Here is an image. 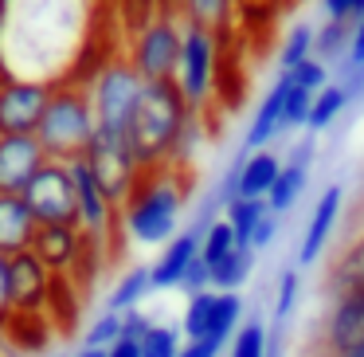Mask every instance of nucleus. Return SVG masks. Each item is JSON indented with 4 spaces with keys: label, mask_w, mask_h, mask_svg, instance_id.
<instances>
[{
    "label": "nucleus",
    "mask_w": 364,
    "mask_h": 357,
    "mask_svg": "<svg viewBox=\"0 0 364 357\" xmlns=\"http://www.w3.org/2000/svg\"><path fill=\"white\" fill-rule=\"evenodd\" d=\"M286 79L294 83V87H301V90H309V95H317L321 87H329V67L321 63V59H306V63H298L294 71H286Z\"/></svg>",
    "instance_id": "72a5a7b5"
},
{
    "label": "nucleus",
    "mask_w": 364,
    "mask_h": 357,
    "mask_svg": "<svg viewBox=\"0 0 364 357\" xmlns=\"http://www.w3.org/2000/svg\"><path fill=\"white\" fill-rule=\"evenodd\" d=\"M181 346H184L181 326L153 322L141 338V357H181Z\"/></svg>",
    "instance_id": "7c9ffc66"
},
{
    "label": "nucleus",
    "mask_w": 364,
    "mask_h": 357,
    "mask_svg": "<svg viewBox=\"0 0 364 357\" xmlns=\"http://www.w3.org/2000/svg\"><path fill=\"white\" fill-rule=\"evenodd\" d=\"M223 353V341H215V338H184V346H181V357H220Z\"/></svg>",
    "instance_id": "a19ab883"
},
{
    "label": "nucleus",
    "mask_w": 364,
    "mask_h": 357,
    "mask_svg": "<svg viewBox=\"0 0 364 357\" xmlns=\"http://www.w3.org/2000/svg\"><path fill=\"white\" fill-rule=\"evenodd\" d=\"M270 353V326L262 318L243 322L228 341V357H267Z\"/></svg>",
    "instance_id": "a878e982"
},
{
    "label": "nucleus",
    "mask_w": 364,
    "mask_h": 357,
    "mask_svg": "<svg viewBox=\"0 0 364 357\" xmlns=\"http://www.w3.org/2000/svg\"><path fill=\"white\" fill-rule=\"evenodd\" d=\"M353 286H364V236H356L353 244L341 247V255L333 259L329 275H325V291H329L333 299L353 291Z\"/></svg>",
    "instance_id": "412c9836"
},
{
    "label": "nucleus",
    "mask_w": 364,
    "mask_h": 357,
    "mask_svg": "<svg viewBox=\"0 0 364 357\" xmlns=\"http://www.w3.org/2000/svg\"><path fill=\"white\" fill-rule=\"evenodd\" d=\"M181 48H184L181 28L173 20H157V24H149L137 36V48L129 63H134V71L145 83H173L176 67H181Z\"/></svg>",
    "instance_id": "1a4fd4ad"
},
{
    "label": "nucleus",
    "mask_w": 364,
    "mask_h": 357,
    "mask_svg": "<svg viewBox=\"0 0 364 357\" xmlns=\"http://www.w3.org/2000/svg\"><path fill=\"white\" fill-rule=\"evenodd\" d=\"M215 294L220 291H200V294H188V306H184V318H181V333L184 338H208L212 330V314H215Z\"/></svg>",
    "instance_id": "cd10ccee"
},
{
    "label": "nucleus",
    "mask_w": 364,
    "mask_h": 357,
    "mask_svg": "<svg viewBox=\"0 0 364 357\" xmlns=\"http://www.w3.org/2000/svg\"><path fill=\"white\" fill-rule=\"evenodd\" d=\"M82 244H87V232L79 224H40L32 239V255L51 275H71L82 255Z\"/></svg>",
    "instance_id": "2eb2a0df"
},
{
    "label": "nucleus",
    "mask_w": 364,
    "mask_h": 357,
    "mask_svg": "<svg viewBox=\"0 0 364 357\" xmlns=\"http://www.w3.org/2000/svg\"><path fill=\"white\" fill-rule=\"evenodd\" d=\"M82 161L90 165V173L98 177V185H102V192L114 200V208L122 212V205L129 200L134 185L141 181V165H137L129 142L95 134V142H90V150H87V157H82Z\"/></svg>",
    "instance_id": "6e6552de"
},
{
    "label": "nucleus",
    "mask_w": 364,
    "mask_h": 357,
    "mask_svg": "<svg viewBox=\"0 0 364 357\" xmlns=\"http://www.w3.org/2000/svg\"><path fill=\"white\" fill-rule=\"evenodd\" d=\"M309 110H314V95H309V90H301V87H294V83H290V90H286L282 126H286V130H301V126L309 122Z\"/></svg>",
    "instance_id": "f704fd0d"
},
{
    "label": "nucleus",
    "mask_w": 364,
    "mask_h": 357,
    "mask_svg": "<svg viewBox=\"0 0 364 357\" xmlns=\"http://www.w3.org/2000/svg\"><path fill=\"white\" fill-rule=\"evenodd\" d=\"M314 40H317V32L309 24H298L290 36H286V43H282V51H278V71H294L298 63H306V59H314Z\"/></svg>",
    "instance_id": "2f4dec72"
},
{
    "label": "nucleus",
    "mask_w": 364,
    "mask_h": 357,
    "mask_svg": "<svg viewBox=\"0 0 364 357\" xmlns=\"http://www.w3.org/2000/svg\"><path fill=\"white\" fill-rule=\"evenodd\" d=\"M364 341V286H353V291L337 294L325 314L321 326V346L325 353H345V349L360 346Z\"/></svg>",
    "instance_id": "4468645a"
},
{
    "label": "nucleus",
    "mask_w": 364,
    "mask_h": 357,
    "mask_svg": "<svg viewBox=\"0 0 364 357\" xmlns=\"http://www.w3.org/2000/svg\"><path fill=\"white\" fill-rule=\"evenodd\" d=\"M325 20H348L353 16V0H321Z\"/></svg>",
    "instance_id": "79ce46f5"
},
{
    "label": "nucleus",
    "mask_w": 364,
    "mask_h": 357,
    "mask_svg": "<svg viewBox=\"0 0 364 357\" xmlns=\"http://www.w3.org/2000/svg\"><path fill=\"white\" fill-rule=\"evenodd\" d=\"M188 130H192V110L184 103V95L176 90V83H145L126 134L141 173L165 165L184 145Z\"/></svg>",
    "instance_id": "f03ea898"
},
{
    "label": "nucleus",
    "mask_w": 364,
    "mask_h": 357,
    "mask_svg": "<svg viewBox=\"0 0 364 357\" xmlns=\"http://www.w3.org/2000/svg\"><path fill=\"white\" fill-rule=\"evenodd\" d=\"M71 177H75V197H79V228L87 232L90 239L106 244V236L114 232V224H122L118 208H114V200L102 192V185H98V177L90 173L87 161H71Z\"/></svg>",
    "instance_id": "9b49d317"
},
{
    "label": "nucleus",
    "mask_w": 364,
    "mask_h": 357,
    "mask_svg": "<svg viewBox=\"0 0 364 357\" xmlns=\"http://www.w3.org/2000/svg\"><path fill=\"white\" fill-rule=\"evenodd\" d=\"M36 232H40V220L32 216L28 200L12 197V192H0V255L16 259V255L32 252Z\"/></svg>",
    "instance_id": "6ab92c4d"
},
{
    "label": "nucleus",
    "mask_w": 364,
    "mask_h": 357,
    "mask_svg": "<svg viewBox=\"0 0 364 357\" xmlns=\"http://www.w3.org/2000/svg\"><path fill=\"white\" fill-rule=\"evenodd\" d=\"M278 224H282V216L267 212L259 220V228H255V236H251V244H247V247H251V252H267V247L278 239Z\"/></svg>",
    "instance_id": "e433bc0d"
},
{
    "label": "nucleus",
    "mask_w": 364,
    "mask_h": 357,
    "mask_svg": "<svg viewBox=\"0 0 364 357\" xmlns=\"http://www.w3.org/2000/svg\"><path fill=\"white\" fill-rule=\"evenodd\" d=\"M200 236L204 228H188V232H176L165 247H161L157 263L149 267L153 275V291H168V286H181L188 267L200 259Z\"/></svg>",
    "instance_id": "a211bd4d"
},
{
    "label": "nucleus",
    "mask_w": 364,
    "mask_h": 357,
    "mask_svg": "<svg viewBox=\"0 0 364 357\" xmlns=\"http://www.w3.org/2000/svg\"><path fill=\"white\" fill-rule=\"evenodd\" d=\"M106 357H141V341H134V338H118L110 349H106Z\"/></svg>",
    "instance_id": "37998d69"
},
{
    "label": "nucleus",
    "mask_w": 364,
    "mask_h": 357,
    "mask_svg": "<svg viewBox=\"0 0 364 357\" xmlns=\"http://www.w3.org/2000/svg\"><path fill=\"white\" fill-rule=\"evenodd\" d=\"M353 103L348 98V90L341 87V83H329V87H321L314 95V110H309V122H306V130H309V138H317L321 130H329L333 122L341 118V110Z\"/></svg>",
    "instance_id": "5701e85b"
},
{
    "label": "nucleus",
    "mask_w": 364,
    "mask_h": 357,
    "mask_svg": "<svg viewBox=\"0 0 364 357\" xmlns=\"http://www.w3.org/2000/svg\"><path fill=\"white\" fill-rule=\"evenodd\" d=\"M141 87H145V79L134 71V63H106L90 79V103H95L98 134L126 142L137 98H141Z\"/></svg>",
    "instance_id": "39448f33"
},
{
    "label": "nucleus",
    "mask_w": 364,
    "mask_h": 357,
    "mask_svg": "<svg viewBox=\"0 0 364 357\" xmlns=\"http://www.w3.org/2000/svg\"><path fill=\"white\" fill-rule=\"evenodd\" d=\"M364 20V0H353V16H348V24H360Z\"/></svg>",
    "instance_id": "c03bdc74"
},
{
    "label": "nucleus",
    "mask_w": 364,
    "mask_h": 357,
    "mask_svg": "<svg viewBox=\"0 0 364 357\" xmlns=\"http://www.w3.org/2000/svg\"><path fill=\"white\" fill-rule=\"evenodd\" d=\"M235 247H239L235 232H231V224L220 216V220H212L204 228V236H200V259H204L208 267H215V263H223Z\"/></svg>",
    "instance_id": "c756f323"
},
{
    "label": "nucleus",
    "mask_w": 364,
    "mask_h": 357,
    "mask_svg": "<svg viewBox=\"0 0 364 357\" xmlns=\"http://www.w3.org/2000/svg\"><path fill=\"white\" fill-rule=\"evenodd\" d=\"M231 0H184V12H188V24L196 28H208L212 32L215 24H223V16H228Z\"/></svg>",
    "instance_id": "473e14b6"
},
{
    "label": "nucleus",
    "mask_w": 364,
    "mask_h": 357,
    "mask_svg": "<svg viewBox=\"0 0 364 357\" xmlns=\"http://www.w3.org/2000/svg\"><path fill=\"white\" fill-rule=\"evenodd\" d=\"M20 197L28 200V208L40 224H79L75 177H71V165H63V161H48Z\"/></svg>",
    "instance_id": "423d86ee"
},
{
    "label": "nucleus",
    "mask_w": 364,
    "mask_h": 357,
    "mask_svg": "<svg viewBox=\"0 0 364 357\" xmlns=\"http://www.w3.org/2000/svg\"><path fill=\"white\" fill-rule=\"evenodd\" d=\"M173 83L184 95L188 110H200V106L212 98V87H215V36L208 32V28H196V24L184 28L181 67H176Z\"/></svg>",
    "instance_id": "0eeeda50"
},
{
    "label": "nucleus",
    "mask_w": 364,
    "mask_h": 357,
    "mask_svg": "<svg viewBox=\"0 0 364 357\" xmlns=\"http://www.w3.org/2000/svg\"><path fill=\"white\" fill-rule=\"evenodd\" d=\"M43 165L48 153L36 134H0V192L20 197Z\"/></svg>",
    "instance_id": "f8f14e48"
},
{
    "label": "nucleus",
    "mask_w": 364,
    "mask_h": 357,
    "mask_svg": "<svg viewBox=\"0 0 364 357\" xmlns=\"http://www.w3.org/2000/svg\"><path fill=\"white\" fill-rule=\"evenodd\" d=\"M75 357H106V349H90V346H87V349H79Z\"/></svg>",
    "instance_id": "49530a36"
},
{
    "label": "nucleus",
    "mask_w": 364,
    "mask_h": 357,
    "mask_svg": "<svg viewBox=\"0 0 364 357\" xmlns=\"http://www.w3.org/2000/svg\"><path fill=\"white\" fill-rule=\"evenodd\" d=\"M348 40H353V24H348V20H325V28L314 40V56L329 67V63H337V59L348 56Z\"/></svg>",
    "instance_id": "bb28decb"
},
{
    "label": "nucleus",
    "mask_w": 364,
    "mask_h": 357,
    "mask_svg": "<svg viewBox=\"0 0 364 357\" xmlns=\"http://www.w3.org/2000/svg\"><path fill=\"white\" fill-rule=\"evenodd\" d=\"M90 0H0V63L24 83H79L87 56Z\"/></svg>",
    "instance_id": "f257e3e1"
},
{
    "label": "nucleus",
    "mask_w": 364,
    "mask_h": 357,
    "mask_svg": "<svg viewBox=\"0 0 364 357\" xmlns=\"http://www.w3.org/2000/svg\"><path fill=\"white\" fill-rule=\"evenodd\" d=\"M341 208H345V185H329V189L317 197L314 212L306 220V232L298 239V255H294V267H314L325 252H329V239H333V228L341 220Z\"/></svg>",
    "instance_id": "ddd939ff"
},
{
    "label": "nucleus",
    "mask_w": 364,
    "mask_h": 357,
    "mask_svg": "<svg viewBox=\"0 0 364 357\" xmlns=\"http://www.w3.org/2000/svg\"><path fill=\"white\" fill-rule=\"evenodd\" d=\"M301 267H286L278 275V291H274V314H270V326L274 330H286V322L294 318L298 310V299H301Z\"/></svg>",
    "instance_id": "c85d7f7f"
},
{
    "label": "nucleus",
    "mask_w": 364,
    "mask_h": 357,
    "mask_svg": "<svg viewBox=\"0 0 364 357\" xmlns=\"http://www.w3.org/2000/svg\"><path fill=\"white\" fill-rule=\"evenodd\" d=\"M270 208H267V200H247V197H231L228 205H223V220L231 224V232H235V239L239 244H251V236H255V228H259V220L267 216Z\"/></svg>",
    "instance_id": "393cba45"
},
{
    "label": "nucleus",
    "mask_w": 364,
    "mask_h": 357,
    "mask_svg": "<svg viewBox=\"0 0 364 357\" xmlns=\"http://www.w3.org/2000/svg\"><path fill=\"white\" fill-rule=\"evenodd\" d=\"M51 271L32 252L12 259V314H43L51 291Z\"/></svg>",
    "instance_id": "f3484780"
},
{
    "label": "nucleus",
    "mask_w": 364,
    "mask_h": 357,
    "mask_svg": "<svg viewBox=\"0 0 364 357\" xmlns=\"http://www.w3.org/2000/svg\"><path fill=\"white\" fill-rule=\"evenodd\" d=\"M184 291H188V294H200V291H212V267H208V263L204 259H196V263H192V267H188V275H184Z\"/></svg>",
    "instance_id": "ea45409f"
},
{
    "label": "nucleus",
    "mask_w": 364,
    "mask_h": 357,
    "mask_svg": "<svg viewBox=\"0 0 364 357\" xmlns=\"http://www.w3.org/2000/svg\"><path fill=\"white\" fill-rule=\"evenodd\" d=\"M309 169H314V138H301L290 150V157L282 161V173H278L274 189L267 192V208L274 216H286L301 200V192L309 185Z\"/></svg>",
    "instance_id": "dca6fc26"
},
{
    "label": "nucleus",
    "mask_w": 364,
    "mask_h": 357,
    "mask_svg": "<svg viewBox=\"0 0 364 357\" xmlns=\"http://www.w3.org/2000/svg\"><path fill=\"white\" fill-rule=\"evenodd\" d=\"M255 255L259 252H251V247L239 244L223 263H215L212 267V291H239V286L255 275Z\"/></svg>",
    "instance_id": "b1692460"
},
{
    "label": "nucleus",
    "mask_w": 364,
    "mask_h": 357,
    "mask_svg": "<svg viewBox=\"0 0 364 357\" xmlns=\"http://www.w3.org/2000/svg\"><path fill=\"white\" fill-rule=\"evenodd\" d=\"M153 291V275L149 267H129L126 275L114 283L110 291V302H106V310H114V314H126V310H137L145 302V294Z\"/></svg>",
    "instance_id": "4be33fe9"
},
{
    "label": "nucleus",
    "mask_w": 364,
    "mask_h": 357,
    "mask_svg": "<svg viewBox=\"0 0 364 357\" xmlns=\"http://www.w3.org/2000/svg\"><path fill=\"white\" fill-rule=\"evenodd\" d=\"M118 338H122V314H114V310H106L102 318H95L90 330H87V346L90 349H110Z\"/></svg>",
    "instance_id": "c9c22d12"
},
{
    "label": "nucleus",
    "mask_w": 364,
    "mask_h": 357,
    "mask_svg": "<svg viewBox=\"0 0 364 357\" xmlns=\"http://www.w3.org/2000/svg\"><path fill=\"white\" fill-rule=\"evenodd\" d=\"M181 212H184V185L161 165V169H145L141 173V181L129 192V200L122 205L118 220H122V232L134 244L157 247L176 236Z\"/></svg>",
    "instance_id": "7ed1b4c3"
},
{
    "label": "nucleus",
    "mask_w": 364,
    "mask_h": 357,
    "mask_svg": "<svg viewBox=\"0 0 364 357\" xmlns=\"http://www.w3.org/2000/svg\"><path fill=\"white\" fill-rule=\"evenodd\" d=\"M286 90H290V79H286V75H278V79H274V87L267 90V98L259 103V110H255L251 126H247V134H243V153L270 150V142H274V138L286 130V126H282Z\"/></svg>",
    "instance_id": "aec40b11"
},
{
    "label": "nucleus",
    "mask_w": 364,
    "mask_h": 357,
    "mask_svg": "<svg viewBox=\"0 0 364 357\" xmlns=\"http://www.w3.org/2000/svg\"><path fill=\"white\" fill-rule=\"evenodd\" d=\"M345 71H364V20L353 24V40H348V56L341 59Z\"/></svg>",
    "instance_id": "58836bf2"
},
{
    "label": "nucleus",
    "mask_w": 364,
    "mask_h": 357,
    "mask_svg": "<svg viewBox=\"0 0 364 357\" xmlns=\"http://www.w3.org/2000/svg\"><path fill=\"white\" fill-rule=\"evenodd\" d=\"M333 357H364V341H360V346H353V349H345V353H333Z\"/></svg>",
    "instance_id": "a18cd8bd"
},
{
    "label": "nucleus",
    "mask_w": 364,
    "mask_h": 357,
    "mask_svg": "<svg viewBox=\"0 0 364 357\" xmlns=\"http://www.w3.org/2000/svg\"><path fill=\"white\" fill-rule=\"evenodd\" d=\"M98 134V122H95V103H90V87L82 83H59L51 87V98H48V110L40 118V138L48 161H82Z\"/></svg>",
    "instance_id": "20e7f679"
},
{
    "label": "nucleus",
    "mask_w": 364,
    "mask_h": 357,
    "mask_svg": "<svg viewBox=\"0 0 364 357\" xmlns=\"http://www.w3.org/2000/svg\"><path fill=\"white\" fill-rule=\"evenodd\" d=\"M48 98L51 87H43V83H4L0 87V134H36L43 110H48Z\"/></svg>",
    "instance_id": "9d476101"
},
{
    "label": "nucleus",
    "mask_w": 364,
    "mask_h": 357,
    "mask_svg": "<svg viewBox=\"0 0 364 357\" xmlns=\"http://www.w3.org/2000/svg\"><path fill=\"white\" fill-rule=\"evenodd\" d=\"M12 318V259L0 255V326Z\"/></svg>",
    "instance_id": "4c0bfd02"
}]
</instances>
